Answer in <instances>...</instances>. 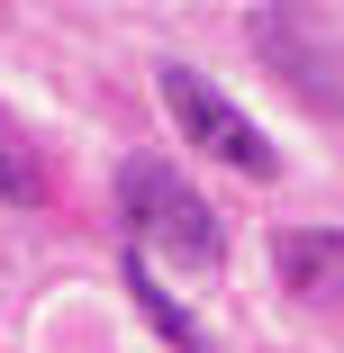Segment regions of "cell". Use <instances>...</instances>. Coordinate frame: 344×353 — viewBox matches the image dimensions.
Segmentation results:
<instances>
[{
    "instance_id": "obj_6",
    "label": "cell",
    "mask_w": 344,
    "mask_h": 353,
    "mask_svg": "<svg viewBox=\"0 0 344 353\" xmlns=\"http://www.w3.org/2000/svg\"><path fill=\"white\" fill-rule=\"evenodd\" d=\"M127 290H136V308L154 317V335H163V344H181V353H209V335H199V326H190V317H181V308H172L163 290H154V272H145V254H127Z\"/></svg>"
},
{
    "instance_id": "obj_4",
    "label": "cell",
    "mask_w": 344,
    "mask_h": 353,
    "mask_svg": "<svg viewBox=\"0 0 344 353\" xmlns=\"http://www.w3.org/2000/svg\"><path fill=\"white\" fill-rule=\"evenodd\" d=\"M0 199H19V208H37L45 199V154H37V136L0 109Z\"/></svg>"
},
{
    "instance_id": "obj_5",
    "label": "cell",
    "mask_w": 344,
    "mask_h": 353,
    "mask_svg": "<svg viewBox=\"0 0 344 353\" xmlns=\"http://www.w3.org/2000/svg\"><path fill=\"white\" fill-rule=\"evenodd\" d=\"M281 281H290L299 299H326L335 281H344V245H335V236H326V245H317V236H281Z\"/></svg>"
},
{
    "instance_id": "obj_1",
    "label": "cell",
    "mask_w": 344,
    "mask_h": 353,
    "mask_svg": "<svg viewBox=\"0 0 344 353\" xmlns=\"http://www.w3.org/2000/svg\"><path fill=\"white\" fill-rule=\"evenodd\" d=\"M118 208H127L136 254H163V263H181V272H218L227 236H218V218H209V199H199L172 163L136 154V163L118 172Z\"/></svg>"
},
{
    "instance_id": "obj_2",
    "label": "cell",
    "mask_w": 344,
    "mask_h": 353,
    "mask_svg": "<svg viewBox=\"0 0 344 353\" xmlns=\"http://www.w3.org/2000/svg\"><path fill=\"white\" fill-rule=\"evenodd\" d=\"M163 82V109L181 118V136H190V145L199 154H218V163H236V172H254V181H272V163H281V154H272V136L209 82V73H190V63H172V73H154Z\"/></svg>"
},
{
    "instance_id": "obj_3",
    "label": "cell",
    "mask_w": 344,
    "mask_h": 353,
    "mask_svg": "<svg viewBox=\"0 0 344 353\" xmlns=\"http://www.w3.org/2000/svg\"><path fill=\"white\" fill-rule=\"evenodd\" d=\"M254 46H263V54L290 73V91H299V100H317V109H344V82L317 63V46H308V19H299V10H272V19L254 28Z\"/></svg>"
}]
</instances>
